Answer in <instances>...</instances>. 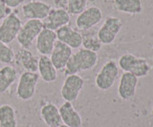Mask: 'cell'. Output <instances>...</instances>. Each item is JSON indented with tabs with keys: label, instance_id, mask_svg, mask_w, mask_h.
Returning <instances> with one entry per match:
<instances>
[{
	"label": "cell",
	"instance_id": "cell-1",
	"mask_svg": "<svg viewBox=\"0 0 153 127\" xmlns=\"http://www.w3.org/2000/svg\"><path fill=\"white\" fill-rule=\"evenodd\" d=\"M98 62V54L84 48L72 54L65 66V75H76L79 72L93 69Z\"/></svg>",
	"mask_w": 153,
	"mask_h": 127
},
{
	"label": "cell",
	"instance_id": "cell-2",
	"mask_svg": "<svg viewBox=\"0 0 153 127\" xmlns=\"http://www.w3.org/2000/svg\"><path fill=\"white\" fill-rule=\"evenodd\" d=\"M119 66L123 72L133 74L137 78L146 77L150 67L143 58H137L132 54H124L119 58Z\"/></svg>",
	"mask_w": 153,
	"mask_h": 127
},
{
	"label": "cell",
	"instance_id": "cell-3",
	"mask_svg": "<svg viewBox=\"0 0 153 127\" xmlns=\"http://www.w3.org/2000/svg\"><path fill=\"white\" fill-rule=\"evenodd\" d=\"M119 77V67L115 61H107L100 70L95 78V83L100 90L107 91L112 88Z\"/></svg>",
	"mask_w": 153,
	"mask_h": 127
},
{
	"label": "cell",
	"instance_id": "cell-4",
	"mask_svg": "<svg viewBox=\"0 0 153 127\" xmlns=\"http://www.w3.org/2000/svg\"><path fill=\"white\" fill-rule=\"evenodd\" d=\"M43 29V24L41 20L29 19L25 24L22 25L19 31L16 39L21 48L29 49L32 46L33 42L36 39L37 35Z\"/></svg>",
	"mask_w": 153,
	"mask_h": 127
},
{
	"label": "cell",
	"instance_id": "cell-5",
	"mask_svg": "<svg viewBox=\"0 0 153 127\" xmlns=\"http://www.w3.org/2000/svg\"><path fill=\"white\" fill-rule=\"evenodd\" d=\"M22 27V22L16 13H11L0 24V41L5 44L13 42Z\"/></svg>",
	"mask_w": 153,
	"mask_h": 127
},
{
	"label": "cell",
	"instance_id": "cell-6",
	"mask_svg": "<svg viewBox=\"0 0 153 127\" xmlns=\"http://www.w3.org/2000/svg\"><path fill=\"white\" fill-rule=\"evenodd\" d=\"M38 79H39V75L37 73L25 71L21 74L16 89V95L19 100H31L36 93V88L37 85Z\"/></svg>",
	"mask_w": 153,
	"mask_h": 127
},
{
	"label": "cell",
	"instance_id": "cell-7",
	"mask_svg": "<svg viewBox=\"0 0 153 127\" xmlns=\"http://www.w3.org/2000/svg\"><path fill=\"white\" fill-rule=\"evenodd\" d=\"M123 27L121 19L118 17H107L98 31V38L102 45L112 44Z\"/></svg>",
	"mask_w": 153,
	"mask_h": 127
},
{
	"label": "cell",
	"instance_id": "cell-8",
	"mask_svg": "<svg viewBox=\"0 0 153 127\" xmlns=\"http://www.w3.org/2000/svg\"><path fill=\"white\" fill-rule=\"evenodd\" d=\"M84 85V79L79 75H69L62 84L60 94L65 101H75L78 100L80 91Z\"/></svg>",
	"mask_w": 153,
	"mask_h": 127
},
{
	"label": "cell",
	"instance_id": "cell-9",
	"mask_svg": "<svg viewBox=\"0 0 153 127\" xmlns=\"http://www.w3.org/2000/svg\"><path fill=\"white\" fill-rule=\"evenodd\" d=\"M102 19V13L98 7H89L79 13L76 19V26L79 31H87L92 29L94 26Z\"/></svg>",
	"mask_w": 153,
	"mask_h": 127
},
{
	"label": "cell",
	"instance_id": "cell-10",
	"mask_svg": "<svg viewBox=\"0 0 153 127\" xmlns=\"http://www.w3.org/2000/svg\"><path fill=\"white\" fill-rule=\"evenodd\" d=\"M70 22V15L66 10L59 8H51L46 18L42 20L44 29L56 32L57 29L68 25Z\"/></svg>",
	"mask_w": 153,
	"mask_h": 127
},
{
	"label": "cell",
	"instance_id": "cell-11",
	"mask_svg": "<svg viewBox=\"0 0 153 127\" xmlns=\"http://www.w3.org/2000/svg\"><path fill=\"white\" fill-rule=\"evenodd\" d=\"M51 10V6L38 0H33L22 6L23 16L28 19L43 20L47 17Z\"/></svg>",
	"mask_w": 153,
	"mask_h": 127
},
{
	"label": "cell",
	"instance_id": "cell-12",
	"mask_svg": "<svg viewBox=\"0 0 153 127\" xmlns=\"http://www.w3.org/2000/svg\"><path fill=\"white\" fill-rule=\"evenodd\" d=\"M72 54H73V51L69 46L56 40L54 49L50 55V59L56 70H63Z\"/></svg>",
	"mask_w": 153,
	"mask_h": 127
},
{
	"label": "cell",
	"instance_id": "cell-13",
	"mask_svg": "<svg viewBox=\"0 0 153 127\" xmlns=\"http://www.w3.org/2000/svg\"><path fill=\"white\" fill-rule=\"evenodd\" d=\"M56 39L69 46L70 48L79 49L82 44V36L78 31H76L69 25H65L56 31Z\"/></svg>",
	"mask_w": 153,
	"mask_h": 127
},
{
	"label": "cell",
	"instance_id": "cell-14",
	"mask_svg": "<svg viewBox=\"0 0 153 127\" xmlns=\"http://www.w3.org/2000/svg\"><path fill=\"white\" fill-rule=\"evenodd\" d=\"M138 78L133 74L124 72L120 79L118 86V95L123 100H128L135 96Z\"/></svg>",
	"mask_w": 153,
	"mask_h": 127
},
{
	"label": "cell",
	"instance_id": "cell-15",
	"mask_svg": "<svg viewBox=\"0 0 153 127\" xmlns=\"http://www.w3.org/2000/svg\"><path fill=\"white\" fill-rule=\"evenodd\" d=\"M56 40V32L43 28L36 37V47L37 52L40 55H50Z\"/></svg>",
	"mask_w": 153,
	"mask_h": 127
},
{
	"label": "cell",
	"instance_id": "cell-16",
	"mask_svg": "<svg viewBox=\"0 0 153 127\" xmlns=\"http://www.w3.org/2000/svg\"><path fill=\"white\" fill-rule=\"evenodd\" d=\"M59 110L62 124H65L69 127H81L82 119L79 112L74 108L72 102L65 101L64 103H62Z\"/></svg>",
	"mask_w": 153,
	"mask_h": 127
},
{
	"label": "cell",
	"instance_id": "cell-17",
	"mask_svg": "<svg viewBox=\"0 0 153 127\" xmlns=\"http://www.w3.org/2000/svg\"><path fill=\"white\" fill-rule=\"evenodd\" d=\"M38 75L43 81L50 83L55 81L57 77L56 69L53 65L50 58L48 55H40L38 58Z\"/></svg>",
	"mask_w": 153,
	"mask_h": 127
},
{
	"label": "cell",
	"instance_id": "cell-18",
	"mask_svg": "<svg viewBox=\"0 0 153 127\" xmlns=\"http://www.w3.org/2000/svg\"><path fill=\"white\" fill-rule=\"evenodd\" d=\"M16 62L21 65L27 72L36 73L38 68V58L33 55L29 49L20 48L18 50L16 55H14Z\"/></svg>",
	"mask_w": 153,
	"mask_h": 127
},
{
	"label": "cell",
	"instance_id": "cell-19",
	"mask_svg": "<svg viewBox=\"0 0 153 127\" xmlns=\"http://www.w3.org/2000/svg\"><path fill=\"white\" fill-rule=\"evenodd\" d=\"M40 116L48 127H59L62 124L59 110L54 103H47L41 108Z\"/></svg>",
	"mask_w": 153,
	"mask_h": 127
},
{
	"label": "cell",
	"instance_id": "cell-20",
	"mask_svg": "<svg viewBox=\"0 0 153 127\" xmlns=\"http://www.w3.org/2000/svg\"><path fill=\"white\" fill-rule=\"evenodd\" d=\"M16 76L17 72L13 66L7 65L0 69V94L5 93L11 87L16 81Z\"/></svg>",
	"mask_w": 153,
	"mask_h": 127
},
{
	"label": "cell",
	"instance_id": "cell-21",
	"mask_svg": "<svg viewBox=\"0 0 153 127\" xmlns=\"http://www.w3.org/2000/svg\"><path fill=\"white\" fill-rule=\"evenodd\" d=\"M114 7L117 11L128 13L138 15L142 12L141 0H114Z\"/></svg>",
	"mask_w": 153,
	"mask_h": 127
},
{
	"label": "cell",
	"instance_id": "cell-22",
	"mask_svg": "<svg viewBox=\"0 0 153 127\" xmlns=\"http://www.w3.org/2000/svg\"><path fill=\"white\" fill-rule=\"evenodd\" d=\"M16 111L10 104L0 106V127H16Z\"/></svg>",
	"mask_w": 153,
	"mask_h": 127
},
{
	"label": "cell",
	"instance_id": "cell-23",
	"mask_svg": "<svg viewBox=\"0 0 153 127\" xmlns=\"http://www.w3.org/2000/svg\"><path fill=\"white\" fill-rule=\"evenodd\" d=\"M84 32L83 34H81L82 36V45L83 48L86 50H90L92 52L97 53L100 49H102V44L100 43V39L98 38V35L95 34L94 32H90V30L82 31Z\"/></svg>",
	"mask_w": 153,
	"mask_h": 127
},
{
	"label": "cell",
	"instance_id": "cell-24",
	"mask_svg": "<svg viewBox=\"0 0 153 127\" xmlns=\"http://www.w3.org/2000/svg\"><path fill=\"white\" fill-rule=\"evenodd\" d=\"M87 2L88 0H67L66 11L69 15L79 16L86 9Z\"/></svg>",
	"mask_w": 153,
	"mask_h": 127
},
{
	"label": "cell",
	"instance_id": "cell-25",
	"mask_svg": "<svg viewBox=\"0 0 153 127\" xmlns=\"http://www.w3.org/2000/svg\"><path fill=\"white\" fill-rule=\"evenodd\" d=\"M14 59V53L11 47L0 41V62L9 64Z\"/></svg>",
	"mask_w": 153,
	"mask_h": 127
},
{
	"label": "cell",
	"instance_id": "cell-26",
	"mask_svg": "<svg viewBox=\"0 0 153 127\" xmlns=\"http://www.w3.org/2000/svg\"><path fill=\"white\" fill-rule=\"evenodd\" d=\"M11 8H9L6 4L0 0V22L5 19V17L11 13Z\"/></svg>",
	"mask_w": 153,
	"mask_h": 127
},
{
	"label": "cell",
	"instance_id": "cell-27",
	"mask_svg": "<svg viewBox=\"0 0 153 127\" xmlns=\"http://www.w3.org/2000/svg\"><path fill=\"white\" fill-rule=\"evenodd\" d=\"M3 3H5L9 8H16L20 6L24 2V0H1Z\"/></svg>",
	"mask_w": 153,
	"mask_h": 127
},
{
	"label": "cell",
	"instance_id": "cell-28",
	"mask_svg": "<svg viewBox=\"0 0 153 127\" xmlns=\"http://www.w3.org/2000/svg\"><path fill=\"white\" fill-rule=\"evenodd\" d=\"M54 4L56 8L63 9V10L67 9V0H54Z\"/></svg>",
	"mask_w": 153,
	"mask_h": 127
},
{
	"label": "cell",
	"instance_id": "cell-29",
	"mask_svg": "<svg viewBox=\"0 0 153 127\" xmlns=\"http://www.w3.org/2000/svg\"><path fill=\"white\" fill-rule=\"evenodd\" d=\"M59 127H69V126H67V125H65V124H61V125H59Z\"/></svg>",
	"mask_w": 153,
	"mask_h": 127
},
{
	"label": "cell",
	"instance_id": "cell-30",
	"mask_svg": "<svg viewBox=\"0 0 153 127\" xmlns=\"http://www.w3.org/2000/svg\"><path fill=\"white\" fill-rule=\"evenodd\" d=\"M38 1H41V0H38Z\"/></svg>",
	"mask_w": 153,
	"mask_h": 127
},
{
	"label": "cell",
	"instance_id": "cell-31",
	"mask_svg": "<svg viewBox=\"0 0 153 127\" xmlns=\"http://www.w3.org/2000/svg\"><path fill=\"white\" fill-rule=\"evenodd\" d=\"M152 114H153V110H152Z\"/></svg>",
	"mask_w": 153,
	"mask_h": 127
}]
</instances>
